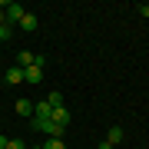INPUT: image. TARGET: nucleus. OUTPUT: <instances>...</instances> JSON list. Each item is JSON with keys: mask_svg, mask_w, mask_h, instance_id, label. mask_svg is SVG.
Returning <instances> with one entry per match:
<instances>
[{"mask_svg": "<svg viewBox=\"0 0 149 149\" xmlns=\"http://www.w3.org/2000/svg\"><path fill=\"white\" fill-rule=\"evenodd\" d=\"M30 126L37 129V133H47L50 139H63V129H66V126H60V123H53V119H50V116H47V119H40V116H33V123H30Z\"/></svg>", "mask_w": 149, "mask_h": 149, "instance_id": "1", "label": "nucleus"}, {"mask_svg": "<svg viewBox=\"0 0 149 149\" xmlns=\"http://www.w3.org/2000/svg\"><path fill=\"white\" fill-rule=\"evenodd\" d=\"M136 10H139V17H149V3H139Z\"/></svg>", "mask_w": 149, "mask_h": 149, "instance_id": "15", "label": "nucleus"}, {"mask_svg": "<svg viewBox=\"0 0 149 149\" xmlns=\"http://www.w3.org/2000/svg\"><path fill=\"white\" fill-rule=\"evenodd\" d=\"M33 63H37V53H30V50H20V53H17V66L20 70H27Z\"/></svg>", "mask_w": 149, "mask_h": 149, "instance_id": "5", "label": "nucleus"}, {"mask_svg": "<svg viewBox=\"0 0 149 149\" xmlns=\"http://www.w3.org/2000/svg\"><path fill=\"white\" fill-rule=\"evenodd\" d=\"M50 119L60 123V126H66V123H70V109H66V106H56L53 113H50Z\"/></svg>", "mask_w": 149, "mask_h": 149, "instance_id": "7", "label": "nucleus"}, {"mask_svg": "<svg viewBox=\"0 0 149 149\" xmlns=\"http://www.w3.org/2000/svg\"><path fill=\"white\" fill-rule=\"evenodd\" d=\"M27 13L20 3H7V23H20V17Z\"/></svg>", "mask_w": 149, "mask_h": 149, "instance_id": "4", "label": "nucleus"}, {"mask_svg": "<svg viewBox=\"0 0 149 149\" xmlns=\"http://www.w3.org/2000/svg\"><path fill=\"white\" fill-rule=\"evenodd\" d=\"M17 113L20 116H33V103L30 100H17Z\"/></svg>", "mask_w": 149, "mask_h": 149, "instance_id": "9", "label": "nucleus"}, {"mask_svg": "<svg viewBox=\"0 0 149 149\" xmlns=\"http://www.w3.org/2000/svg\"><path fill=\"white\" fill-rule=\"evenodd\" d=\"M3 83H7V86H17V83H23V70H20V66H10V70L3 73Z\"/></svg>", "mask_w": 149, "mask_h": 149, "instance_id": "2", "label": "nucleus"}, {"mask_svg": "<svg viewBox=\"0 0 149 149\" xmlns=\"http://www.w3.org/2000/svg\"><path fill=\"white\" fill-rule=\"evenodd\" d=\"M37 27H40V20H37L33 13H23V17H20V30H23V33H33Z\"/></svg>", "mask_w": 149, "mask_h": 149, "instance_id": "6", "label": "nucleus"}, {"mask_svg": "<svg viewBox=\"0 0 149 149\" xmlns=\"http://www.w3.org/2000/svg\"><path fill=\"white\" fill-rule=\"evenodd\" d=\"M7 149H27V143L23 139H7Z\"/></svg>", "mask_w": 149, "mask_h": 149, "instance_id": "13", "label": "nucleus"}, {"mask_svg": "<svg viewBox=\"0 0 149 149\" xmlns=\"http://www.w3.org/2000/svg\"><path fill=\"white\" fill-rule=\"evenodd\" d=\"M10 37H13V27H10V23H3V27H0V43H7Z\"/></svg>", "mask_w": 149, "mask_h": 149, "instance_id": "11", "label": "nucleus"}, {"mask_svg": "<svg viewBox=\"0 0 149 149\" xmlns=\"http://www.w3.org/2000/svg\"><path fill=\"white\" fill-rule=\"evenodd\" d=\"M30 149H43V146H30Z\"/></svg>", "mask_w": 149, "mask_h": 149, "instance_id": "17", "label": "nucleus"}, {"mask_svg": "<svg viewBox=\"0 0 149 149\" xmlns=\"http://www.w3.org/2000/svg\"><path fill=\"white\" fill-rule=\"evenodd\" d=\"M0 149H7V136H0Z\"/></svg>", "mask_w": 149, "mask_h": 149, "instance_id": "16", "label": "nucleus"}, {"mask_svg": "<svg viewBox=\"0 0 149 149\" xmlns=\"http://www.w3.org/2000/svg\"><path fill=\"white\" fill-rule=\"evenodd\" d=\"M23 80H27V83H33V86H37V83H43V66H27V70H23Z\"/></svg>", "mask_w": 149, "mask_h": 149, "instance_id": "3", "label": "nucleus"}, {"mask_svg": "<svg viewBox=\"0 0 149 149\" xmlns=\"http://www.w3.org/2000/svg\"><path fill=\"white\" fill-rule=\"evenodd\" d=\"M43 149H66V143H63V139H47Z\"/></svg>", "mask_w": 149, "mask_h": 149, "instance_id": "12", "label": "nucleus"}, {"mask_svg": "<svg viewBox=\"0 0 149 149\" xmlns=\"http://www.w3.org/2000/svg\"><path fill=\"white\" fill-rule=\"evenodd\" d=\"M47 103H50V109H56V106H63V93H56V90H53V93L47 96Z\"/></svg>", "mask_w": 149, "mask_h": 149, "instance_id": "10", "label": "nucleus"}, {"mask_svg": "<svg viewBox=\"0 0 149 149\" xmlns=\"http://www.w3.org/2000/svg\"><path fill=\"white\" fill-rule=\"evenodd\" d=\"M3 23H7V3L0 0V27H3Z\"/></svg>", "mask_w": 149, "mask_h": 149, "instance_id": "14", "label": "nucleus"}, {"mask_svg": "<svg viewBox=\"0 0 149 149\" xmlns=\"http://www.w3.org/2000/svg\"><path fill=\"white\" fill-rule=\"evenodd\" d=\"M106 143H109V146L123 143V126H113V129H109V133H106Z\"/></svg>", "mask_w": 149, "mask_h": 149, "instance_id": "8", "label": "nucleus"}]
</instances>
